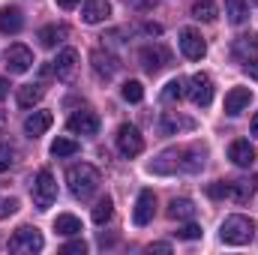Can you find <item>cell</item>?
Listing matches in <instances>:
<instances>
[{"mask_svg": "<svg viewBox=\"0 0 258 255\" xmlns=\"http://www.w3.org/2000/svg\"><path fill=\"white\" fill-rule=\"evenodd\" d=\"M180 51H183V57H189V60H201L204 54H207V45H204V39H201V33H195V30H183L180 33Z\"/></svg>", "mask_w": 258, "mask_h": 255, "instance_id": "obj_10", "label": "cell"}, {"mask_svg": "<svg viewBox=\"0 0 258 255\" xmlns=\"http://www.w3.org/2000/svg\"><path fill=\"white\" fill-rule=\"evenodd\" d=\"M24 27V15H21V9H15V6H3L0 9V33H18Z\"/></svg>", "mask_w": 258, "mask_h": 255, "instance_id": "obj_17", "label": "cell"}, {"mask_svg": "<svg viewBox=\"0 0 258 255\" xmlns=\"http://www.w3.org/2000/svg\"><path fill=\"white\" fill-rule=\"evenodd\" d=\"M111 15V3L108 0H84V9H81V18L87 24H99Z\"/></svg>", "mask_w": 258, "mask_h": 255, "instance_id": "obj_14", "label": "cell"}, {"mask_svg": "<svg viewBox=\"0 0 258 255\" xmlns=\"http://www.w3.org/2000/svg\"><path fill=\"white\" fill-rule=\"evenodd\" d=\"M42 96H45L42 84H24V87H18V105L21 108H33Z\"/></svg>", "mask_w": 258, "mask_h": 255, "instance_id": "obj_20", "label": "cell"}, {"mask_svg": "<svg viewBox=\"0 0 258 255\" xmlns=\"http://www.w3.org/2000/svg\"><path fill=\"white\" fill-rule=\"evenodd\" d=\"M243 69H246V72H249V75H252V78L258 81V60H249V63H243Z\"/></svg>", "mask_w": 258, "mask_h": 255, "instance_id": "obj_37", "label": "cell"}, {"mask_svg": "<svg viewBox=\"0 0 258 255\" xmlns=\"http://www.w3.org/2000/svg\"><path fill=\"white\" fill-rule=\"evenodd\" d=\"M234 57L240 63H249V60H258V36L249 33V36H240L234 42Z\"/></svg>", "mask_w": 258, "mask_h": 255, "instance_id": "obj_16", "label": "cell"}, {"mask_svg": "<svg viewBox=\"0 0 258 255\" xmlns=\"http://www.w3.org/2000/svg\"><path fill=\"white\" fill-rule=\"evenodd\" d=\"M117 57H114V54H108V51H102V48H99V51H93V69H96V75H99V78H111V75H114V72H117Z\"/></svg>", "mask_w": 258, "mask_h": 255, "instance_id": "obj_19", "label": "cell"}, {"mask_svg": "<svg viewBox=\"0 0 258 255\" xmlns=\"http://www.w3.org/2000/svg\"><path fill=\"white\" fill-rule=\"evenodd\" d=\"M54 231L63 234V237H72V234H81V219L72 216V213H60L54 219Z\"/></svg>", "mask_w": 258, "mask_h": 255, "instance_id": "obj_21", "label": "cell"}, {"mask_svg": "<svg viewBox=\"0 0 258 255\" xmlns=\"http://www.w3.org/2000/svg\"><path fill=\"white\" fill-rule=\"evenodd\" d=\"M177 237H180V240H198V237H201V228H198L195 222H186V225L177 231Z\"/></svg>", "mask_w": 258, "mask_h": 255, "instance_id": "obj_32", "label": "cell"}, {"mask_svg": "<svg viewBox=\"0 0 258 255\" xmlns=\"http://www.w3.org/2000/svg\"><path fill=\"white\" fill-rule=\"evenodd\" d=\"M3 96H9V81H6V78H0V99H3Z\"/></svg>", "mask_w": 258, "mask_h": 255, "instance_id": "obj_41", "label": "cell"}, {"mask_svg": "<svg viewBox=\"0 0 258 255\" xmlns=\"http://www.w3.org/2000/svg\"><path fill=\"white\" fill-rule=\"evenodd\" d=\"M15 210H18V201H15V198H3V195H0V219L12 216Z\"/></svg>", "mask_w": 258, "mask_h": 255, "instance_id": "obj_33", "label": "cell"}, {"mask_svg": "<svg viewBox=\"0 0 258 255\" xmlns=\"http://www.w3.org/2000/svg\"><path fill=\"white\" fill-rule=\"evenodd\" d=\"M111 213H114V207H111V198H102V201L93 207V222H96V225H105V222L111 219Z\"/></svg>", "mask_w": 258, "mask_h": 255, "instance_id": "obj_28", "label": "cell"}, {"mask_svg": "<svg viewBox=\"0 0 258 255\" xmlns=\"http://www.w3.org/2000/svg\"><path fill=\"white\" fill-rule=\"evenodd\" d=\"M249 99H252V90H249V87H234V90H228V93H225V114H231V117L243 114L246 105H249Z\"/></svg>", "mask_w": 258, "mask_h": 255, "instance_id": "obj_12", "label": "cell"}, {"mask_svg": "<svg viewBox=\"0 0 258 255\" xmlns=\"http://www.w3.org/2000/svg\"><path fill=\"white\" fill-rule=\"evenodd\" d=\"M54 123V117H51V111H33L27 120H24V132L30 135V138H36V135H42L45 129Z\"/></svg>", "mask_w": 258, "mask_h": 255, "instance_id": "obj_18", "label": "cell"}, {"mask_svg": "<svg viewBox=\"0 0 258 255\" xmlns=\"http://www.w3.org/2000/svg\"><path fill=\"white\" fill-rule=\"evenodd\" d=\"M117 150H120L126 159L138 156V153L144 150V138H141V132H138L135 126H129V123H123V126L117 129Z\"/></svg>", "mask_w": 258, "mask_h": 255, "instance_id": "obj_6", "label": "cell"}, {"mask_svg": "<svg viewBox=\"0 0 258 255\" xmlns=\"http://www.w3.org/2000/svg\"><path fill=\"white\" fill-rule=\"evenodd\" d=\"M30 66H33V51H30L27 45H12V48L6 51V69H9L12 75H24Z\"/></svg>", "mask_w": 258, "mask_h": 255, "instance_id": "obj_8", "label": "cell"}, {"mask_svg": "<svg viewBox=\"0 0 258 255\" xmlns=\"http://www.w3.org/2000/svg\"><path fill=\"white\" fill-rule=\"evenodd\" d=\"M228 159H231L234 165H240V168H249V165L255 162V147H252L249 141H234V144L228 147Z\"/></svg>", "mask_w": 258, "mask_h": 255, "instance_id": "obj_15", "label": "cell"}, {"mask_svg": "<svg viewBox=\"0 0 258 255\" xmlns=\"http://www.w3.org/2000/svg\"><path fill=\"white\" fill-rule=\"evenodd\" d=\"M123 99H126V102H141V99H144L141 81H126V84H123Z\"/></svg>", "mask_w": 258, "mask_h": 255, "instance_id": "obj_31", "label": "cell"}, {"mask_svg": "<svg viewBox=\"0 0 258 255\" xmlns=\"http://www.w3.org/2000/svg\"><path fill=\"white\" fill-rule=\"evenodd\" d=\"M156 213V195L150 189H141L138 192V201H135V210H132V222L135 225H147Z\"/></svg>", "mask_w": 258, "mask_h": 255, "instance_id": "obj_9", "label": "cell"}, {"mask_svg": "<svg viewBox=\"0 0 258 255\" xmlns=\"http://www.w3.org/2000/svg\"><path fill=\"white\" fill-rule=\"evenodd\" d=\"M216 15H219V6L213 3V0H198L192 6V18H198V21H216Z\"/></svg>", "mask_w": 258, "mask_h": 255, "instance_id": "obj_25", "label": "cell"}, {"mask_svg": "<svg viewBox=\"0 0 258 255\" xmlns=\"http://www.w3.org/2000/svg\"><path fill=\"white\" fill-rule=\"evenodd\" d=\"M66 183H69V192H72L75 198L87 201L93 192L99 189L102 177H99V168H96V165H90V162H78V165H72V168L66 171Z\"/></svg>", "mask_w": 258, "mask_h": 255, "instance_id": "obj_1", "label": "cell"}, {"mask_svg": "<svg viewBox=\"0 0 258 255\" xmlns=\"http://www.w3.org/2000/svg\"><path fill=\"white\" fill-rule=\"evenodd\" d=\"M150 252H171L168 243H150Z\"/></svg>", "mask_w": 258, "mask_h": 255, "instance_id": "obj_39", "label": "cell"}, {"mask_svg": "<svg viewBox=\"0 0 258 255\" xmlns=\"http://www.w3.org/2000/svg\"><path fill=\"white\" fill-rule=\"evenodd\" d=\"M144 33H150V36H159V33H162V27H159V24H144Z\"/></svg>", "mask_w": 258, "mask_h": 255, "instance_id": "obj_38", "label": "cell"}, {"mask_svg": "<svg viewBox=\"0 0 258 255\" xmlns=\"http://www.w3.org/2000/svg\"><path fill=\"white\" fill-rule=\"evenodd\" d=\"M225 15H228L231 24H243V21L249 18V6H246V0H225Z\"/></svg>", "mask_w": 258, "mask_h": 255, "instance_id": "obj_23", "label": "cell"}, {"mask_svg": "<svg viewBox=\"0 0 258 255\" xmlns=\"http://www.w3.org/2000/svg\"><path fill=\"white\" fill-rule=\"evenodd\" d=\"M60 252L63 255H84L87 252V243H84V240H72V243H66Z\"/></svg>", "mask_w": 258, "mask_h": 255, "instance_id": "obj_34", "label": "cell"}, {"mask_svg": "<svg viewBox=\"0 0 258 255\" xmlns=\"http://www.w3.org/2000/svg\"><path fill=\"white\" fill-rule=\"evenodd\" d=\"M57 6H60V9H75L78 0H57Z\"/></svg>", "mask_w": 258, "mask_h": 255, "instance_id": "obj_40", "label": "cell"}, {"mask_svg": "<svg viewBox=\"0 0 258 255\" xmlns=\"http://www.w3.org/2000/svg\"><path fill=\"white\" fill-rule=\"evenodd\" d=\"M75 153H78V141L72 138H57L51 144V156H75Z\"/></svg>", "mask_w": 258, "mask_h": 255, "instance_id": "obj_27", "label": "cell"}, {"mask_svg": "<svg viewBox=\"0 0 258 255\" xmlns=\"http://www.w3.org/2000/svg\"><path fill=\"white\" fill-rule=\"evenodd\" d=\"M186 96L192 99L195 105L207 108V105L213 102V81H210V75L195 72L192 78H189V84H186Z\"/></svg>", "mask_w": 258, "mask_h": 255, "instance_id": "obj_5", "label": "cell"}, {"mask_svg": "<svg viewBox=\"0 0 258 255\" xmlns=\"http://www.w3.org/2000/svg\"><path fill=\"white\" fill-rule=\"evenodd\" d=\"M249 132H252V138H258V111H255V117H252V126H249Z\"/></svg>", "mask_w": 258, "mask_h": 255, "instance_id": "obj_42", "label": "cell"}, {"mask_svg": "<svg viewBox=\"0 0 258 255\" xmlns=\"http://www.w3.org/2000/svg\"><path fill=\"white\" fill-rule=\"evenodd\" d=\"M168 216H171V219H192L195 204L189 198H174V201L168 204Z\"/></svg>", "mask_w": 258, "mask_h": 255, "instance_id": "obj_24", "label": "cell"}, {"mask_svg": "<svg viewBox=\"0 0 258 255\" xmlns=\"http://www.w3.org/2000/svg\"><path fill=\"white\" fill-rule=\"evenodd\" d=\"M219 237L225 243H231V246H243V243H249L255 237V225L246 216L234 213V216H225V222L219 225Z\"/></svg>", "mask_w": 258, "mask_h": 255, "instance_id": "obj_2", "label": "cell"}, {"mask_svg": "<svg viewBox=\"0 0 258 255\" xmlns=\"http://www.w3.org/2000/svg\"><path fill=\"white\" fill-rule=\"evenodd\" d=\"M0 123H3V114H0Z\"/></svg>", "mask_w": 258, "mask_h": 255, "instance_id": "obj_43", "label": "cell"}, {"mask_svg": "<svg viewBox=\"0 0 258 255\" xmlns=\"http://www.w3.org/2000/svg\"><path fill=\"white\" fill-rule=\"evenodd\" d=\"M63 39H66V27L63 24H48V27L39 30V42H42L45 48H54V45L63 42Z\"/></svg>", "mask_w": 258, "mask_h": 255, "instance_id": "obj_22", "label": "cell"}, {"mask_svg": "<svg viewBox=\"0 0 258 255\" xmlns=\"http://www.w3.org/2000/svg\"><path fill=\"white\" fill-rule=\"evenodd\" d=\"M54 198H57L54 174H51L48 168H42V171L36 174V180H33V204H36V210H48V207L54 204Z\"/></svg>", "mask_w": 258, "mask_h": 255, "instance_id": "obj_3", "label": "cell"}, {"mask_svg": "<svg viewBox=\"0 0 258 255\" xmlns=\"http://www.w3.org/2000/svg\"><path fill=\"white\" fill-rule=\"evenodd\" d=\"M54 75L60 78V81H72V75H75V69H78V51L75 48H63L60 54H57V60H54Z\"/></svg>", "mask_w": 258, "mask_h": 255, "instance_id": "obj_13", "label": "cell"}, {"mask_svg": "<svg viewBox=\"0 0 258 255\" xmlns=\"http://www.w3.org/2000/svg\"><path fill=\"white\" fill-rule=\"evenodd\" d=\"M138 60H141V66H144L150 75H156V72H162V69L168 66L171 54H168V48H162V45H144L141 54H138Z\"/></svg>", "mask_w": 258, "mask_h": 255, "instance_id": "obj_7", "label": "cell"}, {"mask_svg": "<svg viewBox=\"0 0 258 255\" xmlns=\"http://www.w3.org/2000/svg\"><path fill=\"white\" fill-rule=\"evenodd\" d=\"M183 93H186V84H183L180 78H174V81H168V84H165L162 99H165V102H174V99H180Z\"/></svg>", "mask_w": 258, "mask_h": 255, "instance_id": "obj_29", "label": "cell"}, {"mask_svg": "<svg viewBox=\"0 0 258 255\" xmlns=\"http://www.w3.org/2000/svg\"><path fill=\"white\" fill-rule=\"evenodd\" d=\"M255 3H258V0H255Z\"/></svg>", "mask_w": 258, "mask_h": 255, "instance_id": "obj_44", "label": "cell"}, {"mask_svg": "<svg viewBox=\"0 0 258 255\" xmlns=\"http://www.w3.org/2000/svg\"><path fill=\"white\" fill-rule=\"evenodd\" d=\"M207 192H210L213 198H228V180H219V183H213Z\"/></svg>", "mask_w": 258, "mask_h": 255, "instance_id": "obj_36", "label": "cell"}, {"mask_svg": "<svg viewBox=\"0 0 258 255\" xmlns=\"http://www.w3.org/2000/svg\"><path fill=\"white\" fill-rule=\"evenodd\" d=\"M159 126H162V132H165V135H171V132H174V129H189L192 126V120H183V117H174V114H171V111H168V114H165V117H162V123H159Z\"/></svg>", "mask_w": 258, "mask_h": 255, "instance_id": "obj_30", "label": "cell"}, {"mask_svg": "<svg viewBox=\"0 0 258 255\" xmlns=\"http://www.w3.org/2000/svg\"><path fill=\"white\" fill-rule=\"evenodd\" d=\"M66 126H69V132H75V135H96L99 132V117L93 111H75Z\"/></svg>", "mask_w": 258, "mask_h": 255, "instance_id": "obj_11", "label": "cell"}, {"mask_svg": "<svg viewBox=\"0 0 258 255\" xmlns=\"http://www.w3.org/2000/svg\"><path fill=\"white\" fill-rule=\"evenodd\" d=\"M9 165H12V150L6 144H0V174L9 171Z\"/></svg>", "mask_w": 258, "mask_h": 255, "instance_id": "obj_35", "label": "cell"}, {"mask_svg": "<svg viewBox=\"0 0 258 255\" xmlns=\"http://www.w3.org/2000/svg\"><path fill=\"white\" fill-rule=\"evenodd\" d=\"M249 195H252V183L249 180H228V198L249 201Z\"/></svg>", "mask_w": 258, "mask_h": 255, "instance_id": "obj_26", "label": "cell"}, {"mask_svg": "<svg viewBox=\"0 0 258 255\" xmlns=\"http://www.w3.org/2000/svg\"><path fill=\"white\" fill-rule=\"evenodd\" d=\"M45 246V240H42V234H39V228H30V225H21L12 237H9V252H39Z\"/></svg>", "mask_w": 258, "mask_h": 255, "instance_id": "obj_4", "label": "cell"}]
</instances>
